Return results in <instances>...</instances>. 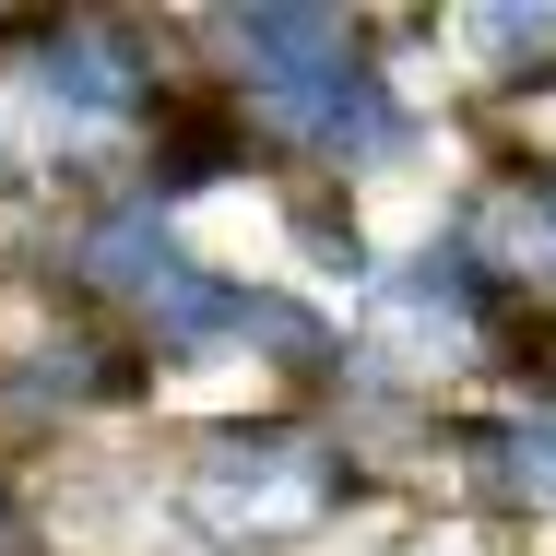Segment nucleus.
<instances>
[{"label": "nucleus", "mask_w": 556, "mask_h": 556, "mask_svg": "<svg viewBox=\"0 0 556 556\" xmlns=\"http://www.w3.org/2000/svg\"><path fill=\"white\" fill-rule=\"evenodd\" d=\"M36 84H48L60 108H84V118H118L130 96H142V60H130L118 36H48V60H36Z\"/></svg>", "instance_id": "f257e3e1"}, {"label": "nucleus", "mask_w": 556, "mask_h": 556, "mask_svg": "<svg viewBox=\"0 0 556 556\" xmlns=\"http://www.w3.org/2000/svg\"><path fill=\"white\" fill-rule=\"evenodd\" d=\"M509 485H533V497H556V415H533V427H509Z\"/></svg>", "instance_id": "f03ea898"}]
</instances>
